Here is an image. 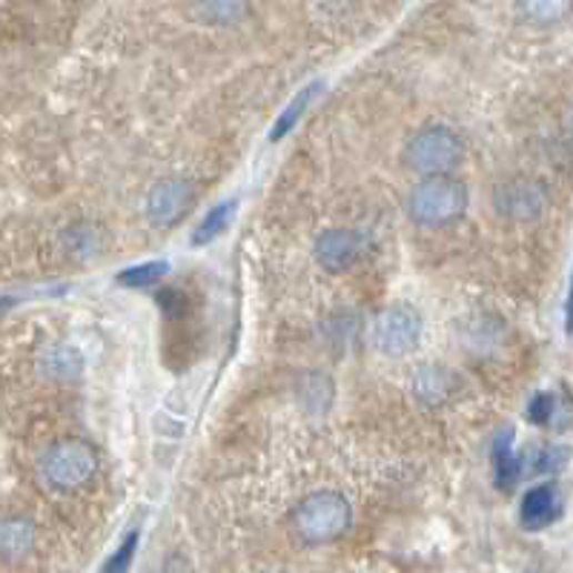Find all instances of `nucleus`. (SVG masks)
Returning <instances> with one entry per match:
<instances>
[{
	"label": "nucleus",
	"mask_w": 573,
	"mask_h": 573,
	"mask_svg": "<svg viewBox=\"0 0 573 573\" xmlns=\"http://www.w3.org/2000/svg\"><path fill=\"white\" fill-rule=\"evenodd\" d=\"M290 525L304 545H333L342 536H348L350 527H353V505L342 491H328V487L313 491L299 499V505L293 507V516H290Z\"/></svg>",
	"instance_id": "nucleus-1"
},
{
	"label": "nucleus",
	"mask_w": 573,
	"mask_h": 573,
	"mask_svg": "<svg viewBox=\"0 0 573 573\" xmlns=\"http://www.w3.org/2000/svg\"><path fill=\"white\" fill-rule=\"evenodd\" d=\"M471 207V190L462 178L439 175L422 178L413 190L408 192L404 210L408 219L424 230H442L464 219V212Z\"/></svg>",
	"instance_id": "nucleus-2"
},
{
	"label": "nucleus",
	"mask_w": 573,
	"mask_h": 573,
	"mask_svg": "<svg viewBox=\"0 0 573 573\" xmlns=\"http://www.w3.org/2000/svg\"><path fill=\"white\" fill-rule=\"evenodd\" d=\"M41 479L58 493H78L96 479L98 448L81 436L58 439L38 462Z\"/></svg>",
	"instance_id": "nucleus-3"
},
{
	"label": "nucleus",
	"mask_w": 573,
	"mask_h": 573,
	"mask_svg": "<svg viewBox=\"0 0 573 573\" xmlns=\"http://www.w3.org/2000/svg\"><path fill=\"white\" fill-rule=\"evenodd\" d=\"M464 158V141L448 123H428L408 138L402 161L410 172L422 178L453 175Z\"/></svg>",
	"instance_id": "nucleus-4"
},
{
	"label": "nucleus",
	"mask_w": 573,
	"mask_h": 573,
	"mask_svg": "<svg viewBox=\"0 0 573 573\" xmlns=\"http://www.w3.org/2000/svg\"><path fill=\"white\" fill-rule=\"evenodd\" d=\"M424 333V319L413 304H390L379 310L370 324V344L384 359H404L419 348Z\"/></svg>",
	"instance_id": "nucleus-5"
},
{
	"label": "nucleus",
	"mask_w": 573,
	"mask_h": 573,
	"mask_svg": "<svg viewBox=\"0 0 573 573\" xmlns=\"http://www.w3.org/2000/svg\"><path fill=\"white\" fill-rule=\"evenodd\" d=\"M195 207V184L187 178H161L152 190L147 192V219L158 230H170L187 219V212Z\"/></svg>",
	"instance_id": "nucleus-6"
},
{
	"label": "nucleus",
	"mask_w": 573,
	"mask_h": 573,
	"mask_svg": "<svg viewBox=\"0 0 573 573\" xmlns=\"http://www.w3.org/2000/svg\"><path fill=\"white\" fill-rule=\"evenodd\" d=\"M364 235L359 230H350V227H330L315 239L313 255L315 264L330 275H339L344 270L355 264L362 259L364 253Z\"/></svg>",
	"instance_id": "nucleus-7"
},
{
	"label": "nucleus",
	"mask_w": 573,
	"mask_h": 573,
	"mask_svg": "<svg viewBox=\"0 0 573 573\" xmlns=\"http://www.w3.org/2000/svg\"><path fill=\"white\" fill-rule=\"evenodd\" d=\"M496 210L516 221L536 219L545 210V190L536 181H527V178H516V181L499 184Z\"/></svg>",
	"instance_id": "nucleus-8"
},
{
	"label": "nucleus",
	"mask_w": 573,
	"mask_h": 573,
	"mask_svg": "<svg viewBox=\"0 0 573 573\" xmlns=\"http://www.w3.org/2000/svg\"><path fill=\"white\" fill-rule=\"evenodd\" d=\"M562 505H565V499H562V491L553 482L533 485L522 496L519 522H522L525 531H545V527H551L562 516Z\"/></svg>",
	"instance_id": "nucleus-9"
},
{
	"label": "nucleus",
	"mask_w": 573,
	"mask_h": 573,
	"mask_svg": "<svg viewBox=\"0 0 573 573\" xmlns=\"http://www.w3.org/2000/svg\"><path fill=\"white\" fill-rule=\"evenodd\" d=\"M38 545V525L29 516H0V562L18 565Z\"/></svg>",
	"instance_id": "nucleus-10"
},
{
	"label": "nucleus",
	"mask_w": 573,
	"mask_h": 573,
	"mask_svg": "<svg viewBox=\"0 0 573 573\" xmlns=\"http://www.w3.org/2000/svg\"><path fill=\"white\" fill-rule=\"evenodd\" d=\"M459 388V379L444 368V364H424L416 375H413V393L422 404L436 408L444 399H451Z\"/></svg>",
	"instance_id": "nucleus-11"
},
{
	"label": "nucleus",
	"mask_w": 573,
	"mask_h": 573,
	"mask_svg": "<svg viewBox=\"0 0 573 573\" xmlns=\"http://www.w3.org/2000/svg\"><path fill=\"white\" fill-rule=\"evenodd\" d=\"M493 479L499 491H513L525 473V459L513 451V428L502 430L493 442Z\"/></svg>",
	"instance_id": "nucleus-12"
},
{
	"label": "nucleus",
	"mask_w": 573,
	"mask_h": 573,
	"mask_svg": "<svg viewBox=\"0 0 573 573\" xmlns=\"http://www.w3.org/2000/svg\"><path fill=\"white\" fill-rule=\"evenodd\" d=\"M235 210H239V201L235 199H227L221 201V204L212 207L204 219H201V224L195 227V232H192V244L204 247V244H212L215 239H221L224 230H230Z\"/></svg>",
	"instance_id": "nucleus-13"
},
{
	"label": "nucleus",
	"mask_w": 573,
	"mask_h": 573,
	"mask_svg": "<svg viewBox=\"0 0 573 573\" xmlns=\"http://www.w3.org/2000/svg\"><path fill=\"white\" fill-rule=\"evenodd\" d=\"M319 89H321V81L308 83V87L301 89L299 96L293 98V101L286 103L284 110H281V115L275 118L273 130H270V141L275 143V141H281L286 132H293V127L301 121V115L308 112V107L313 103V98H315V92H319Z\"/></svg>",
	"instance_id": "nucleus-14"
},
{
	"label": "nucleus",
	"mask_w": 573,
	"mask_h": 573,
	"mask_svg": "<svg viewBox=\"0 0 573 573\" xmlns=\"http://www.w3.org/2000/svg\"><path fill=\"white\" fill-rule=\"evenodd\" d=\"M167 273H170V261H143V264L121 270L115 281L121 286H130V290H147V286L161 284Z\"/></svg>",
	"instance_id": "nucleus-15"
},
{
	"label": "nucleus",
	"mask_w": 573,
	"mask_h": 573,
	"mask_svg": "<svg viewBox=\"0 0 573 573\" xmlns=\"http://www.w3.org/2000/svg\"><path fill=\"white\" fill-rule=\"evenodd\" d=\"M138 542H141V533H138V531L127 533V536H123L121 545L115 547V553H112L110 560L103 562L101 573H130L132 560H135Z\"/></svg>",
	"instance_id": "nucleus-16"
},
{
	"label": "nucleus",
	"mask_w": 573,
	"mask_h": 573,
	"mask_svg": "<svg viewBox=\"0 0 573 573\" xmlns=\"http://www.w3.org/2000/svg\"><path fill=\"white\" fill-rule=\"evenodd\" d=\"M553 393H540V396H533L531 404H527V419L533 424H547L553 419Z\"/></svg>",
	"instance_id": "nucleus-17"
},
{
	"label": "nucleus",
	"mask_w": 573,
	"mask_h": 573,
	"mask_svg": "<svg viewBox=\"0 0 573 573\" xmlns=\"http://www.w3.org/2000/svg\"><path fill=\"white\" fill-rule=\"evenodd\" d=\"M69 355H76L72 348H52L47 355V373H61L69 375L67 364H69Z\"/></svg>",
	"instance_id": "nucleus-18"
},
{
	"label": "nucleus",
	"mask_w": 573,
	"mask_h": 573,
	"mask_svg": "<svg viewBox=\"0 0 573 573\" xmlns=\"http://www.w3.org/2000/svg\"><path fill=\"white\" fill-rule=\"evenodd\" d=\"M522 12L527 14V18H536V21H547V18H553V14H562L565 12V7H560V3H527V7H522Z\"/></svg>",
	"instance_id": "nucleus-19"
}]
</instances>
